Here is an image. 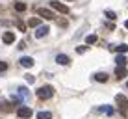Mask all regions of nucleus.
I'll return each mask as SVG.
<instances>
[{
	"instance_id": "nucleus-1",
	"label": "nucleus",
	"mask_w": 128,
	"mask_h": 119,
	"mask_svg": "<svg viewBox=\"0 0 128 119\" xmlns=\"http://www.w3.org/2000/svg\"><path fill=\"white\" fill-rule=\"evenodd\" d=\"M54 95V87L52 86H43L37 89V97L39 99H50V97Z\"/></svg>"
},
{
	"instance_id": "nucleus-2",
	"label": "nucleus",
	"mask_w": 128,
	"mask_h": 119,
	"mask_svg": "<svg viewBox=\"0 0 128 119\" xmlns=\"http://www.w3.org/2000/svg\"><path fill=\"white\" fill-rule=\"evenodd\" d=\"M115 102H117V106L121 108L122 113L128 112V99H126L124 95H117V97H115Z\"/></svg>"
},
{
	"instance_id": "nucleus-3",
	"label": "nucleus",
	"mask_w": 128,
	"mask_h": 119,
	"mask_svg": "<svg viewBox=\"0 0 128 119\" xmlns=\"http://www.w3.org/2000/svg\"><path fill=\"white\" fill-rule=\"evenodd\" d=\"M17 115L20 119H30L32 117V108L30 106H19L17 108Z\"/></svg>"
},
{
	"instance_id": "nucleus-4",
	"label": "nucleus",
	"mask_w": 128,
	"mask_h": 119,
	"mask_svg": "<svg viewBox=\"0 0 128 119\" xmlns=\"http://www.w3.org/2000/svg\"><path fill=\"white\" fill-rule=\"evenodd\" d=\"M37 15H39V17H43V19H46V21H52V19H56L54 11H50V10H45V8H39V10H37Z\"/></svg>"
},
{
	"instance_id": "nucleus-5",
	"label": "nucleus",
	"mask_w": 128,
	"mask_h": 119,
	"mask_svg": "<svg viewBox=\"0 0 128 119\" xmlns=\"http://www.w3.org/2000/svg\"><path fill=\"white\" fill-rule=\"evenodd\" d=\"M50 6H52V10H56V11H60V13H69V8L65 6V4H61V2H50Z\"/></svg>"
},
{
	"instance_id": "nucleus-6",
	"label": "nucleus",
	"mask_w": 128,
	"mask_h": 119,
	"mask_svg": "<svg viewBox=\"0 0 128 119\" xmlns=\"http://www.w3.org/2000/svg\"><path fill=\"white\" fill-rule=\"evenodd\" d=\"M17 95H19V99H20V100H28V99H30V91L26 89L24 86H20L19 89H17Z\"/></svg>"
},
{
	"instance_id": "nucleus-7",
	"label": "nucleus",
	"mask_w": 128,
	"mask_h": 119,
	"mask_svg": "<svg viewBox=\"0 0 128 119\" xmlns=\"http://www.w3.org/2000/svg\"><path fill=\"white\" fill-rule=\"evenodd\" d=\"M115 76H117V80H122V78H126V76H128L126 67H119V65H117V69H115Z\"/></svg>"
},
{
	"instance_id": "nucleus-8",
	"label": "nucleus",
	"mask_w": 128,
	"mask_h": 119,
	"mask_svg": "<svg viewBox=\"0 0 128 119\" xmlns=\"http://www.w3.org/2000/svg\"><path fill=\"white\" fill-rule=\"evenodd\" d=\"M48 32H50V30H48V26H39V28H37V32H35V37H37V39H41V37H45Z\"/></svg>"
},
{
	"instance_id": "nucleus-9",
	"label": "nucleus",
	"mask_w": 128,
	"mask_h": 119,
	"mask_svg": "<svg viewBox=\"0 0 128 119\" xmlns=\"http://www.w3.org/2000/svg\"><path fill=\"white\" fill-rule=\"evenodd\" d=\"M2 41L6 43V45H10V43H13V41H15V34H13V32H6V34L2 36Z\"/></svg>"
},
{
	"instance_id": "nucleus-10",
	"label": "nucleus",
	"mask_w": 128,
	"mask_h": 119,
	"mask_svg": "<svg viewBox=\"0 0 128 119\" xmlns=\"http://www.w3.org/2000/svg\"><path fill=\"white\" fill-rule=\"evenodd\" d=\"M56 61H58V63L60 65H69V56L67 54H58V56H56Z\"/></svg>"
},
{
	"instance_id": "nucleus-11",
	"label": "nucleus",
	"mask_w": 128,
	"mask_h": 119,
	"mask_svg": "<svg viewBox=\"0 0 128 119\" xmlns=\"http://www.w3.org/2000/svg\"><path fill=\"white\" fill-rule=\"evenodd\" d=\"M20 65H22V67H32V65H34V58L22 56V58H20Z\"/></svg>"
},
{
	"instance_id": "nucleus-12",
	"label": "nucleus",
	"mask_w": 128,
	"mask_h": 119,
	"mask_svg": "<svg viewBox=\"0 0 128 119\" xmlns=\"http://www.w3.org/2000/svg\"><path fill=\"white\" fill-rule=\"evenodd\" d=\"M115 61H117L119 67H124V65L128 63V60H126V56H124V54H119L117 58H115Z\"/></svg>"
},
{
	"instance_id": "nucleus-13",
	"label": "nucleus",
	"mask_w": 128,
	"mask_h": 119,
	"mask_svg": "<svg viewBox=\"0 0 128 119\" xmlns=\"http://www.w3.org/2000/svg\"><path fill=\"white\" fill-rule=\"evenodd\" d=\"M112 50H115V52H121V54H124V52L128 50V45L121 43V45H115V47H112Z\"/></svg>"
},
{
	"instance_id": "nucleus-14",
	"label": "nucleus",
	"mask_w": 128,
	"mask_h": 119,
	"mask_svg": "<svg viewBox=\"0 0 128 119\" xmlns=\"http://www.w3.org/2000/svg\"><path fill=\"white\" fill-rule=\"evenodd\" d=\"M95 80L96 82H108V74H106V73H96L95 74Z\"/></svg>"
},
{
	"instance_id": "nucleus-15",
	"label": "nucleus",
	"mask_w": 128,
	"mask_h": 119,
	"mask_svg": "<svg viewBox=\"0 0 128 119\" xmlns=\"http://www.w3.org/2000/svg\"><path fill=\"white\" fill-rule=\"evenodd\" d=\"M26 8H28V6H26L24 2H15V10L19 11V13H22V11H26Z\"/></svg>"
},
{
	"instance_id": "nucleus-16",
	"label": "nucleus",
	"mask_w": 128,
	"mask_h": 119,
	"mask_svg": "<svg viewBox=\"0 0 128 119\" xmlns=\"http://www.w3.org/2000/svg\"><path fill=\"white\" fill-rule=\"evenodd\" d=\"M86 43H87V45H95V43H96V36H95V34H89V36L86 37Z\"/></svg>"
},
{
	"instance_id": "nucleus-17",
	"label": "nucleus",
	"mask_w": 128,
	"mask_h": 119,
	"mask_svg": "<svg viewBox=\"0 0 128 119\" xmlns=\"http://www.w3.org/2000/svg\"><path fill=\"white\" fill-rule=\"evenodd\" d=\"M104 15H106V17H108V19H110V21H115V19H117V15H115V11H112V10H106V11H104Z\"/></svg>"
},
{
	"instance_id": "nucleus-18",
	"label": "nucleus",
	"mask_w": 128,
	"mask_h": 119,
	"mask_svg": "<svg viewBox=\"0 0 128 119\" xmlns=\"http://www.w3.org/2000/svg\"><path fill=\"white\" fill-rule=\"evenodd\" d=\"M50 117H52L50 112H39L37 113V119H50Z\"/></svg>"
},
{
	"instance_id": "nucleus-19",
	"label": "nucleus",
	"mask_w": 128,
	"mask_h": 119,
	"mask_svg": "<svg viewBox=\"0 0 128 119\" xmlns=\"http://www.w3.org/2000/svg\"><path fill=\"white\" fill-rule=\"evenodd\" d=\"M28 24L32 26V28H35V26L39 28V24H41V19H37V17H35V19H30V23H28Z\"/></svg>"
},
{
	"instance_id": "nucleus-20",
	"label": "nucleus",
	"mask_w": 128,
	"mask_h": 119,
	"mask_svg": "<svg viewBox=\"0 0 128 119\" xmlns=\"http://www.w3.org/2000/svg\"><path fill=\"white\" fill-rule=\"evenodd\" d=\"M24 78H26V82H28V84H34L35 82V76H32V74H26Z\"/></svg>"
},
{
	"instance_id": "nucleus-21",
	"label": "nucleus",
	"mask_w": 128,
	"mask_h": 119,
	"mask_svg": "<svg viewBox=\"0 0 128 119\" xmlns=\"http://www.w3.org/2000/svg\"><path fill=\"white\" fill-rule=\"evenodd\" d=\"M102 112H106L108 115H112V113H113V108H112V106H104V108H102Z\"/></svg>"
},
{
	"instance_id": "nucleus-22",
	"label": "nucleus",
	"mask_w": 128,
	"mask_h": 119,
	"mask_svg": "<svg viewBox=\"0 0 128 119\" xmlns=\"http://www.w3.org/2000/svg\"><path fill=\"white\" fill-rule=\"evenodd\" d=\"M17 28H19L20 32H24V30H26V26H24V23H20V21H17Z\"/></svg>"
},
{
	"instance_id": "nucleus-23",
	"label": "nucleus",
	"mask_w": 128,
	"mask_h": 119,
	"mask_svg": "<svg viewBox=\"0 0 128 119\" xmlns=\"http://www.w3.org/2000/svg\"><path fill=\"white\" fill-rule=\"evenodd\" d=\"M6 69H8V63H6V61H0V73L6 71Z\"/></svg>"
},
{
	"instance_id": "nucleus-24",
	"label": "nucleus",
	"mask_w": 128,
	"mask_h": 119,
	"mask_svg": "<svg viewBox=\"0 0 128 119\" xmlns=\"http://www.w3.org/2000/svg\"><path fill=\"white\" fill-rule=\"evenodd\" d=\"M86 50H87L86 47H78V48H76V52H78V54H84V52H86Z\"/></svg>"
},
{
	"instance_id": "nucleus-25",
	"label": "nucleus",
	"mask_w": 128,
	"mask_h": 119,
	"mask_svg": "<svg viewBox=\"0 0 128 119\" xmlns=\"http://www.w3.org/2000/svg\"><path fill=\"white\" fill-rule=\"evenodd\" d=\"M124 26H126V30H128V21H126V23H124Z\"/></svg>"
},
{
	"instance_id": "nucleus-26",
	"label": "nucleus",
	"mask_w": 128,
	"mask_h": 119,
	"mask_svg": "<svg viewBox=\"0 0 128 119\" xmlns=\"http://www.w3.org/2000/svg\"><path fill=\"white\" fill-rule=\"evenodd\" d=\"M126 86H128V82H126Z\"/></svg>"
}]
</instances>
